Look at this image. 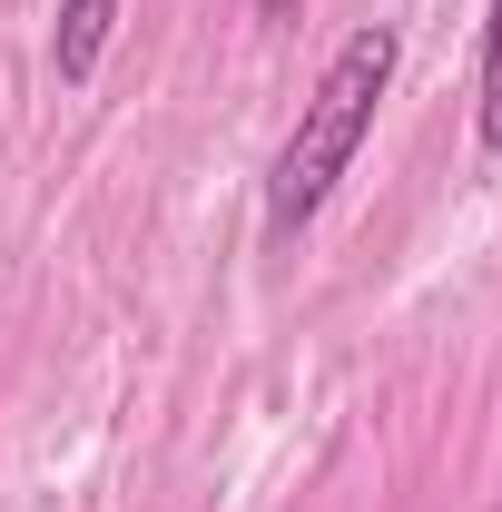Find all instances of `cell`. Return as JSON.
<instances>
[{"label":"cell","instance_id":"1","mask_svg":"<svg viewBox=\"0 0 502 512\" xmlns=\"http://www.w3.org/2000/svg\"><path fill=\"white\" fill-rule=\"evenodd\" d=\"M394 60H404V30H394V20H365V30L325 60L315 99L296 109L276 168H266V237L315 227V207L335 197V178L355 168V148L375 138V109H384V89H394Z\"/></svg>","mask_w":502,"mask_h":512},{"label":"cell","instance_id":"2","mask_svg":"<svg viewBox=\"0 0 502 512\" xmlns=\"http://www.w3.org/2000/svg\"><path fill=\"white\" fill-rule=\"evenodd\" d=\"M119 10L128 0H60V20H50V69H60V89H89V79H99Z\"/></svg>","mask_w":502,"mask_h":512},{"label":"cell","instance_id":"3","mask_svg":"<svg viewBox=\"0 0 502 512\" xmlns=\"http://www.w3.org/2000/svg\"><path fill=\"white\" fill-rule=\"evenodd\" d=\"M483 109H473V128H483V148L502 158V0H493V20H483V89H473Z\"/></svg>","mask_w":502,"mask_h":512},{"label":"cell","instance_id":"4","mask_svg":"<svg viewBox=\"0 0 502 512\" xmlns=\"http://www.w3.org/2000/svg\"><path fill=\"white\" fill-rule=\"evenodd\" d=\"M256 10H266V20H276V10H296V0H256Z\"/></svg>","mask_w":502,"mask_h":512}]
</instances>
